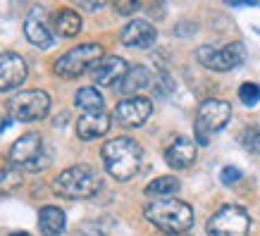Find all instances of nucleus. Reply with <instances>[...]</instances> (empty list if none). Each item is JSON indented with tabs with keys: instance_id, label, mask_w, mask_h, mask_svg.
<instances>
[{
	"instance_id": "nucleus-30",
	"label": "nucleus",
	"mask_w": 260,
	"mask_h": 236,
	"mask_svg": "<svg viewBox=\"0 0 260 236\" xmlns=\"http://www.w3.org/2000/svg\"><path fill=\"white\" fill-rule=\"evenodd\" d=\"M77 236H81V234H77Z\"/></svg>"
},
{
	"instance_id": "nucleus-2",
	"label": "nucleus",
	"mask_w": 260,
	"mask_h": 236,
	"mask_svg": "<svg viewBox=\"0 0 260 236\" xmlns=\"http://www.w3.org/2000/svg\"><path fill=\"white\" fill-rule=\"evenodd\" d=\"M143 217L155 224L162 234H186L193 227V210L181 200L162 198L143 208Z\"/></svg>"
},
{
	"instance_id": "nucleus-12",
	"label": "nucleus",
	"mask_w": 260,
	"mask_h": 236,
	"mask_svg": "<svg viewBox=\"0 0 260 236\" xmlns=\"http://www.w3.org/2000/svg\"><path fill=\"white\" fill-rule=\"evenodd\" d=\"M119 41L124 43L126 48H150L155 41H158V31L155 26L146 19H132L126 24L122 33H119Z\"/></svg>"
},
{
	"instance_id": "nucleus-10",
	"label": "nucleus",
	"mask_w": 260,
	"mask_h": 236,
	"mask_svg": "<svg viewBox=\"0 0 260 236\" xmlns=\"http://www.w3.org/2000/svg\"><path fill=\"white\" fill-rule=\"evenodd\" d=\"M150 112H153V103L148 98H141V95L126 98V100L117 103V108H115V122L124 129H136L150 117Z\"/></svg>"
},
{
	"instance_id": "nucleus-29",
	"label": "nucleus",
	"mask_w": 260,
	"mask_h": 236,
	"mask_svg": "<svg viewBox=\"0 0 260 236\" xmlns=\"http://www.w3.org/2000/svg\"><path fill=\"white\" fill-rule=\"evenodd\" d=\"M162 236H184V234H162Z\"/></svg>"
},
{
	"instance_id": "nucleus-11",
	"label": "nucleus",
	"mask_w": 260,
	"mask_h": 236,
	"mask_svg": "<svg viewBox=\"0 0 260 236\" xmlns=\"http://www.w3.org/2000/svg\"><path fill=\"white\" fill-rule=\"evenodd\" d=\"M126 72H129V67H126V62L122 57L105 55L91 67V77H93V81L98 86H115V84H122Z\"/></svg>"
},
{
	"instance_id": "nucleus-27",
	"label": "nucleus",
	"mask_w": 260,
	"mask_h": 236,
	"mask_svg": "<svg viewBox=\"0 0 260 236\" xmlns=\"http://www.w3.org/2000/svg\"><path fill=\"white\" fill-rule=\"evenodd\" d=\"M105 8V3H79V10H103Z\"/></svg>"
},
{
	"instance_id": "nucleus-4",
	"label": "nucleus",
	"mask_w": 260,
	"mask_h": 236,
	"mask_svg": "<svg viewBox=\"0 0 260 236\" xmlns=\"http://www.w3.org/2000/svg\"><path fill=\"white\" fill-rule=\"evenodd\" d=\"M232 117V105L227 100H203L201 108L196 112V122H193V129H196V141L201 146H208L210 143V136L217 134L220 129H224V124Z\"/></svg>"
},
{
	"instance_id": "nucleus-15",
	"label": "nucleus",
	"mask_w": 260,
	"mask_h": 236,
	"mask_svg": "<svg viewBox=\"0 0 260 236\" xmlns=\"http://www.w3.org/2000/svg\"><path fill=\"white\" fill-rule=\"evenodd\" d=\"M193 160H196V143L184 139V136L172 141L165 150V162L172 170H186L193 165Z\"/></svg>"
},
{
	"instance_id": "nucleus-26",
	"label": "nucleus",
	"mask_w": 260,
	"mask_h": 236,
	"mask_svg": "<svg viewBox=\"0 0 260 236\" xmlns=\"http://www.w3.org/2000/svg\"><path fill=\"white\" fill-rule=\"evenodd\" d=\"M141 10V3H115V12L119 15H134Z\"/></svg>"
},
{
	"instance_id": "nucleus-18",
	"label": "nucleus",
	"mask_w": 260,
	"mask_h": 236,
	"mask_svg": "<svg viewBox=\"0 0 260 236\" xmlns=\"http://www.w3.org/2000/svg\"><path fill=\"white\" fill-rule=\"evenodd\" d=\"M19 186H22V170L10 157H0V196L15 193Z\"/></svg>"
},
{
	"instance_id": "nucleus-20",
	"label": "nucleus",
	"mask_w": 260,
	"mask_h": 236,
	"mask_svg": "<svg viewBox=\"0 0 260 236\" xmlns=\"http://www.w3.org/2000/svg\"><path fill=\"white\" fill-rule=\"evenodd\" d=\"M53 26L62 39H72V36H77L81 31V17L74 10H60L53 17Z\"/></svg>"
},
{
	"instance_id": "nucleus-28",
	"label": "nucleus",
	"mask_w": 260,
	"mask_h": 236,
	"mask_svg": "<svg viewBox=\"0 0 260 236\" xmlns=\"http://www.w3.org/2000/svg\"><path fill=\"white\" fill-rule=\"evenodd\" d=\"M10 236H31V234H26V231H15V234H10Z\"/></svg>"
},
{
	"instance_id": "nucleus-17",
	"label": "nucleus",
	"mask_w": 260,
	"mask_h": 236,
	"mask_svg": "<svg viewBox=\"0 0 260 236\" xmlns=\"http://www.w3.org/2000/svg\"><path fill=\"white\" fill-rule=\"evenodd\" d=\"M39 229L41 236H62L64 231V213L62 208L46 205L39 213Z\"/></svg>"
},
{
	"instance_id": "nucleus-14",
	"label": "nucleus",
	"mask_w": 260,
	"mask_h": 236,
	"mask_svg": "<svg viewBox=\"0 0 260 236\" xmlns=\"http://www.w3.org/2000/svg\"><path fill=\"white\" fill-rule=\"evenodd\" d=\"M110 122L112 119L108 112H88V115H81L79 122H77V136H79L81 141L101 139V136L108 134Z\"/></svg>"
},
{
	"instance_id": "nucleus-9",
	"label": "nucleus",
	"mask_w": 260,
	"mask_h": 236,
	"mask_svg": "<svg viewBox=\"0 0 260 236\" xmlns=\"http://www.w3.org/2000/svg\"><path fill=\"white\" fill-rule=\"evenodd\" d=\"M43 139L39 134H24L17 139L10 148V160L15 162L19 170H29V172H39L48 160H43Z\"/></svg>"
},
{
	"instance_id": "nucleus-3",
	"label": "nucleus",
	"mask_w": 260,
	"mask_h": 236,
	"mask_svg": "<svg viewBox=\"0 0 260 236\" xmlns=\"http://www.w3.org/2000/svg\"><path fill=\"white\" fill-rule=\"evenodd\" d=\"M53 189L57 196L67 198V200H84V198H91L98 193L101 177L88 165H74L57 174L53 181Z\"/></svg>"
},
{
	"instance_id": "nucleus-5",
	"label": "nucleus",
	"mask_w": 260,
	"mask_h": 236,
	"mask_svg": "<svg viewBox=\"0 0 260 236\" xmlns=\"http://www.w3.org/2000/svg\"><path fill=\"white\" fill-rule=\"evenodd\" d=\"M48 110H50V95L39 88L19 91L8 100V115L15 122H36L46 117Z\"/></svg>"
},
{
	"instance_id": "nucleus-1",
	"label": "nucleus",
	"mask_w": 260,
	"mask_h": 236,
	"mask_svg": "<svg viewBox=\"0 0 260 236\" xmlns=\"http://www.w3.org/2000/svg\"><path fill=\"white\" fill-rule=\"evenodd\" d=\"M101 157L110 177H115L117 181H126L139 172L143 160V150L134 139L117 136V139H112V141L103 146Z\"/></svg>"
},
{
	"instance_id": "nucleus-21",
	"label": "nucleus",
	"mask_w": 260,
	"mask_h": 236,
	"mask_svg": "<svg viewBox=\"0 0 260 236\" xmlns=\"http://www.w3.org/2000/svg\"><path fill=\"white\" fill-rule=\"evenodd\" d=\"M179 189H181L179 179H177V177H172V174H167V177H158V179L150 181L148 186H146V196L162 200V198L174 196Z\"/></svg>"
},
{
	"instance_id": "nucleus-23",
	"label": "nucleus",
	"mask_w": 260,
	"mask_h": 236,
	"mask_svg": "<svg viewBox=\"0 0 260 236\" xmlns=\"http://www.w3.org/2000/svg\"><path fill=\"white\" fill-rule=\"evenodd\" d=\"M239 143L244 146V150H248L253 155H260V126H248V129H244Z\"/></svg>"
},
{
	"instance_id": "nucleus-22",
	"label": "nucleus",
	"mask_w": 260,
	"mask_h": 236,
	"mask_svg": "<svg viewBox=\"0 0 260 236\" xmlns=\"http://www.w3.org/2000/svg\"><path fill=\"white\" fill-rule=\"evenodd\" d=\"M74 105L79 110H84V115H88V112H103V95L91 86L79 88L77 95H74Z\"/></svg>"
},
{
	"instance_id": "nucleus-7",
	"label": "nucleus",
	"mask_w": 260,
	"mask_h": 236,
	"mask_svg": "<svg viewBox=\"0 0 260 236\" xmlns=\"http://www.w3.org/2000/svg\"><path fill=\"white\" fill-rule=\"evenodd\" d=\"M103 55V46L98 43H84V46H77L72 48L67 55H62L60 60L55 62V74L57 77H64V79H74V77H81L84 72H91Z\"/></svg>"
},
{
	"instance_id": "nucleus-19",
	"label": "nucleus",
	"mask_w": 260,
	"mask_h": 236,
	"mask_svg": "<svg viewBox=\"0 0 260 236\" xmlns=\"http://www.w3.org/2000/svg\"><path fill=\"white\" fill-rule=\"evenodd\" d=\"M150 84V72L141 64H136L132 70L126 72V77L122 79V84H119V93L124 95H132V93H139L143 88Z\"/></svg>"
},
{
	"instance_id": "nucleus-24",
	"label": "nucleus",
	"mask_w": 260,
	"mask_h": 236,
	"mask_svg": "<svg viewBox=\"0 0 260 236\" xmlns=\"http://www.w3.org/2000/svg\"><path fill=\"white\" fill-rule=\"evenodd\" d=\"M239 100L244 103L246 108L258 105V103H260V86H258V84H251V81L241 84V86H239Z\"/></svg>"
},
{
	"instance_id": "nucleus-25",
	"label": "nucleus",
	"mask_w": 260,
	"mask_h": 236,
	"mask_svg": "<svg viewBox=\"0 0 260 236\" xmlns=\"http://www.w3.org/2000/svg\"><path fill=\"white\" fill-rule=\"evenodd\" d=\"M239 179H241V170H237V167H224L220 174V181L224 186H232V184H237Z\"/></svg>"
},
{
	"instance_id": "nucleus-13",
	"label": "nucleus",
	"mask_w": 260,
	"mask_h": 236,
	"mask_svg": "<svg viewBox=\"0 0 260 236\" xmlns=\"http://www.w3.org/2000/svg\"><path fill=\"white\" fill-rule=\"evenodd\" d=\"M26 79V62L17 53L0 55V91H12L22 86Z\"/></svg>"
},
{
	"instance_id": "nucleus-6",
	"label": "nucleus",
	"mask_w": 260,
	"mask_h": 236,
	"mask_svg": "<svg viewBox=\"0 0 260 236\" xmlns=\"http://www.w3.org/2000/svg\"><path fill=\"white\" fill-rule=\"evenodd\" d=\"M208 236H248L251 217L241 205H224L205 224Z\"/></svg>"
},
{
	"instance_id": "nucleus-8",
	"label": "nucleus",
	"mask_w": 260,
	"mask_h": 236,
	"mask_svg": "<svg viewBox=\"0 0 260 236\" xmlns=\"http://www.w3.org/2000/svg\"><path fill=\"white\" fill-rule=\"evenodd\" d=\"M196 60L213 72H229L246 60V48H244V43H239V41L227 43V46H222V48L201 46L196 50Z\"/></svg>"
},
{
	"instance_id": "nucleus-16",
	"label": "nucleus",
	"mask_w": 260,
	"mask_h": 236,
	"mask_svg": "<svg viewBox=\"0 0 260 236\" xmlns=\"http://www.w3.org/2000/svg\"><path fill=\"white\" fill-rule=\"evenodd\" d=\"M24 36L29 39V43L36 48H50L53 46V33L46 26L43 17H39V12L34 10L29 12V17L24 19Z\"/></svg>"
},
{
	"instance_id": "nucleus-31",
	"label": "nucleus",
	"mask_w": 260,
	"mask_h": 236,
	"mask_svg": "<svg viewBox=\"0 0 260 236\" xmlns=\"http://www.w3.org/2000/svg\"><path fill=\"white\" fill-rule=\"evenodd\" d=\"M258 5H260V3H258Z\"/></svg>"
}]
</instances>
